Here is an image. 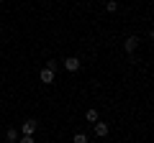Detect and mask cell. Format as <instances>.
<instances>
[{
    "instance_id": "1",
    "label": "cell",
    "mask_w": 154,
    "mask_h": 143,
    "mask_svg": "<svg viewBox=\"0 0 154 143\" xmlns=\"http://www.w3.org/2000/svg\"><path fill=\"white\" fill-rule=\"evenodd\" d=\"M123 49H126V54H134V51L139 49V39L136 36H128V39L123 41Z\"/></svg>"
},
{
    "instance_id": "2",
    "label": "cell",
    "mask_w": 154,
    "mask_h": 143,
    "mask_svg": "<svg viewBox=\"0 0 154 143\" xmlns=\"http://www.w3.org/2000/svg\"><path fill=\"white\" fill-rule=\"evenodd\" d=\"M36 128H38L36 120H26V123L21 125V133H23V136H33V133H36Z\"/></svg>"
},
{
    "instance_id": "3",
    "label": "cell",
    "mask_w": 154,
    "mask_h": 143,
    "mask_svg": "<svg viewBox=\"0 0 154 143\" xmlns=\"http://www.w3.org/2000/svg\"><path fill=\"white\" fill-rule=\"evenodd\" d=\"M38 79H41L44 84H51V82H54V72H51V69H46V66H44V69L38 72Z\"/></svg>"
},
{
    "instance_id": "4",
    "label": "cell",
    "mask_w": 154,
    "mask_h": 143,
    "mask_svg": "<svg viewBox=\"0 0 154 143\" xmlns=\"http://www.w3.org/2000/svg\"><path fill=\"white\" fill-rule=\"evenodd\" d=\"M64 69H67V72H77V69H80V59H77V56L64 59Z\"/></svg>"
},
{
    "instance_id": "5",
    "label": "cell",
    "mask_w": 154,
    "mask_h": 143,
    "mask_svg": "<svg viewBox=\"0 0 154 143\" xmlns=\"http://www.w3.org/2000/svg\"><path fill=\"white\" fill-rule=\"evenodd\" d=\"M95 136H98V138L108 136V123H95Z\"/></svg>"
},
{
    "instance_id": "6",
    "label": "cell",
    "mask_w": 154,
    "mask_h": 143,
    "mask_svg": "<svg viewBox=\"0 0 154 143\" xmlns=\"http://www.w3.org/2000/svg\"><path fill=\"white\" fill-rule=\"evenodd\" d=\"M5 141L8 143H18V130H16V128H8V130H5Z\"/></svg>"
},
{
    "instance_id": "7",
    "label": "cell",
    "mask_w": 154,
    "mask_h": 143,
    "mask_svg": "<svg viewBox=\"0 0 154 143\" xmlns=\"http://www.w3.org/2000/svg\"><path fill=\"white\" fill-rule=\"evenodd\" d=\"M85 120L88 123H98V110H88L85 112Z\"/></svg>"
},
{
    "instance_id": "8",
    "label": "cell",
    "mask_w": 154,
    "mask_h": 143,
    "mask_svg": "<svg viewBox=\"0 0 154 143\" xmlns=\"http://www.w3.org/2000/svg\"><path fill=\"white\" fill-rule=\"evenodd\" d=\"M72 143H88V136H85V133H75Z\"/></svg>"
},
{
    "instance_id": "9",
    "label": "cell",
    "mask_w": 154,
    "mask_h": 143,
    "mask_svg": "<svg viewBox=\"0 0 154 143\" xmlns=\"http://www.w3.org/2000/svg\"><path fill=\"white\" fill-rule=\"evenodd\" d=\"M105 8H108V13H116V10H118V3H116V0H108Z\"/></svg>"
},
{
    "instance_id": "10",
    "label": "cell",
    "mask_w": 154,
    "mask_h": 143,
    "mask_svg": "<svg viewBox=\"0 0 154 143\" xmlns=\"http://www.w3.org/2000/svg\"><path fill=\"white\" fill-rule=\"evenodd\" d=\"M18 143H36V141H33V136H21Z\"/></svg>"
},
{
    "instance_id": "11",
    "label": "cell",
    "mask_w": 154,
    "mask_h": 143,
    "mask_svg": "<svg viewBox=\"0 0 154 143\" xmlns=\"http://www.w3.org/2000/svg\"><path fill=\"white\" fill-rule=\"evenodd\" d=\"M57 66H59V61H46V69H51V72H57Z\"/></svg>"
},
{
    "instance_id": "12",
    "label": "cell",
    "mask_w": 154,
    "mask_h": 143,
    "mask_svg": "<svg viewBox=\"0 0 154 143\" xmlns=\"http://www.w3.org/2000/svg\"><path fill=\"white\" fill-rule=\"evenodd\" d=\"M152 41H154V31H152Z\"/></svg>"
},
{
    "instance_id": "13",
    "label": "cell",
    "mask_w": 154,
    "mask_h": 143,
    "mask_svg": "<svg viewBox=\"0 0 154 143\" xmlns=\"http://www.w3.org/2000/svg\"><path fill=\"white\" fill-rule=\"evenodd\" d=\"M0 5H3V0H0Z\"/></svg>"
}]
</instances>
